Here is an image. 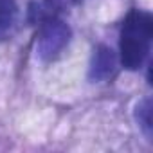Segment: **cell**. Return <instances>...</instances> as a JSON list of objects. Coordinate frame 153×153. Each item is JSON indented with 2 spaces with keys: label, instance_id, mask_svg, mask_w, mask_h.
Returning a JSON list of instances; mask_svg holds the SVG:
<instances>
[{
  "label": "cell",
  "instance_id": "5",
  "mask_svg": "<svg viewBox=\"0 0 153 153\" xmlns=\"http://www.w3.org/2000/svg\"><path fill=\"white\" fill-rule=\"evenodd\" d=\"M135 115H137V121H139L142 131H144L146 137L151 140V128H153V124H151V99H148V97L142 99V101L137 105Z\"/></svg>",
  "mask_w": 153,
  "mask_h": 153
},
{
  "label": "cell",
  "instance_id": "1",
  "mask_svg": "<svg viewBox=\"0 0 153 153\" xmlns=\"http://www.w3.org/2000/svg\"><path fill=\"white\" fill-rule=\"evenodd\" d=\"M153 36V18L146 11H131L121 29V63L128 70H139L148 58Z\"/></svg>",
  "mask_w": 153,
  "mask_h": 153
},
{
  "label": "cell",
  "instance_id": "2",
  "mask_svg": "<svg viewBox=\"0 0 153 153\" xmlns=\"http://www.w3.org/2000/svg\"><path fill=\"white\" fill-rule=\"evenodd\" d=\"M70 34V27L65 22L58 18L45 20L38 33V56L45 61L58 58L68 45Z\"/></svg>",
  "mask_w": 153,
  "mask_h": 153
},
{
  "label": "cell",
  "instance_id": "4",
  "mask_svg": "<svg viewBox=\"0 0 153 153\" xmlns=\"http://www.w3.org/2000/svg\"><path fill=\"white\" fill-rule=\"evenodd\" d=\"M18 16L16 0H0V34L6 33Z\"/></svg>",
  "mask_w": 153,
  "mask_h": 153
},
{
  "label": "cell",
  "instance_id": "3",
  "mask_svg": "<svg viewBox=\"0 0 153 153\" xmlns=\"http://www.w3.org/2000/svg\"><path fill=\"white\" fill-rule=\"evenodd\" d=\"M115 68V54L112 49H108L106 45H99L94 51L92 56V63H90V78L96 81L106 79L108 76H112Z\"/></svg>",
  "mask_w": 153,
  "mask_h": 153
}]
</instances>
